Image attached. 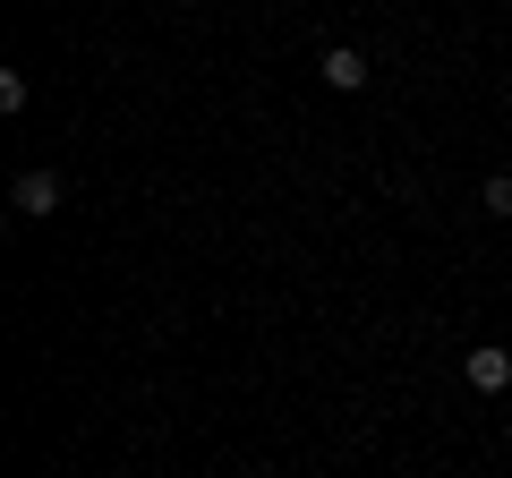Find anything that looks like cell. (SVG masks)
<instances>
[{"label": "cell", "mask_w": 512, "mask_h": 478, "mask_svg": "<svg viewBox=\"0 0 512 478\" xmlns=\"http://www.w3.org/2000/svg\"><path fill=\"white\" fill-rule=\"evenodd\" d=\"M461 376H470V393H504L512 385V350L504 342H478L470 359H461Z\"/></svg>", "instance_id": "6da1fadb"}, {"label": "cell", "mask_w": 512, "mask_h": 478, "mask_svg": "<svg viewBox=\"0 0 512 478\" xmlns=\"http://www.w3.org/2000/svg\"><path fill=\"white\" fill-rule=\"evenodd\" d=\"M316 69H325V86H333V94H359V86H367V60L350 52V43H333V52L316 60Z\"/></svg>", "instance_id": "7a4b0ae2"}, {"label": "cell", "mask_w": 512, "mask_h": 478, "mask_svg": "<svg viewBox=\"0 0 512 478\" xmlns=\"http://www.w3.org/2000/svg\"><path fill=\"white\" fill-rule=\"evenodd\" d=\"M52 205H60V180H52V171H18V214H52Z\"/></svg>", "instance_id": "3957f363"}, {"label": "cell", "mask_w": 512, "mask_h": 478, "mask_svg": "<svg viewBox=\"0 0 512 478\" xmlns=\"http://www.w3.org/2000/svg\"><path fill=\"white\" fill-rule=\"evenodd\" d=\"M478 205H487V214L504 222V214H512V171H495V180H487V197H478Z\"/></svg>", "instance_id": "277c9868"}]
</instances>
